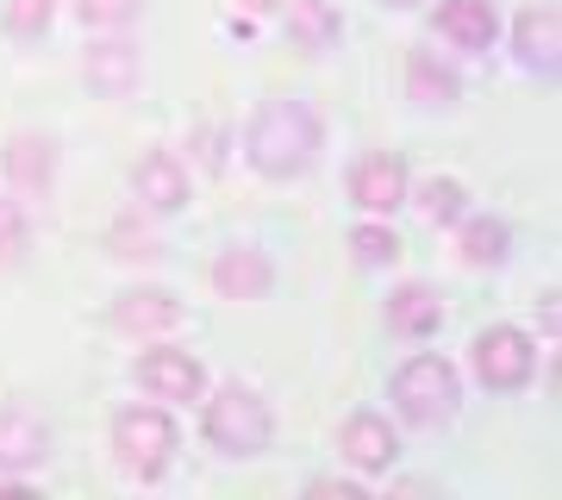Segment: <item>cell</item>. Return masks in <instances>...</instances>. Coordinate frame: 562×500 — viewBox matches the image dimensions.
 <instances>
[{
	"mask_svg": "<svg viewBox=\"0 0 562 500\" xmlns=\"http://www.w3.org/2000/svg\"><path fill=\"white\" fill-rule=\"evenodd\" d=\"M244 151H250V163H257L262 176H301L306 163H313V151H319V120H313V107H301V100H269L257 120H250V132H244Z\"/></svg>",
	"mask_w": 562,
	"mask_h": 500,
	"instance_id": "6da1fadb",
	"label": "cell"
},
{
	"mask_svg": "<svg viewBox=\"0 0 562 500\" xmlns=\"http://www.w3.org/2000/svg\"><path fill=\"white\" fill-rule=\"evenodd\" d=\"M269 407H262L250 388H225V395L206 400V438H213V451H225V457H257V451H269Z\"/></svg>",
	"mask_w": 562,
	"mask_h": 500,
	"instance_id": "7a4b0ae2",
	"label": "cell"
},
{
	"mask_svg": "<svg viewBox=\"0 0 562 500\" xmlns=\"http://www.w3.org/2000/svg\"><path fill=\"white\" fill-rule=\"evenodd\" d=\"M394 400H401V413L413 425H443L450 413H457V400H462L457 369H450L443 357L401 363V376H394Z\"/></svg>",
	"mask_w": 562,
	"mask_h": 500,
	"instance_id": "3957f363",
	"label": "cell"
},
{
	"mask_svg": "<svg viewBox=\"0 0 562 500\" xmlns=\"http://www.w3.org/2000/svg\"><path fill=\"white\" fill-rule=\"evenodd\" d=\"M113 451H120V463L132 476H162L169 457H176V425L157 407H125L113 420Z\"/></svg>",
	"mask_w": 562,
	"mask_h": 500,
	"instance_id": "277c9868",
	"label": "cell"
},
{
	"mask_svg": "<svg viewBox=\"0 0 562 500\" xmlns=\"http://www.w3.org/2000/svg\"><path fill=\"white\" fill-rule=\"evenodd\" d=\"M531 369H538V344L525 338V332H513V325H487L482 338H475V376H482L487 388L513 395V388L531 381Z\"/></svg>",
	"mask_w": 562,
	"mask_h": 500,
	"instance_id": "5b68a950",
	"label": "cell"
},
{
	"mask_svg": "<svg viewBox=\"0 0 562 500\" xmlns=\"http://www.w3.org/2000/svg\"><path fill=\"white\" fill-rule=\"evenodd\" d=\"M350 200H357L362 213H394L406 200V163L394 151H375V157L357 163V176H350Z\"/></svg>",
	"mask_w": 562,
	"mask_h": 500,
	"instance_id": "8992f818",
	"label": "cell"
},
{
	"mask_svg": "<svg viewBox=\"0 0 562 500\" xmlns=\"http://www.w3.org/2000/svg\"><path fill=\"white\" fill-rule=\"evenodd\" d=\"M138 381L157 400H194L206 388V369H201V357H188V351H144Z\"/></svg>",
	"mask_w": 562,
	"mask_h": 500,
	"instance_id": "52a82bcc",
	"label": "cell"
},
{
	"mask_svg": "<svg viewBox=\"0 0 562 500\" xmlns=\"http://www.w3.org/2000/svg\"><path fill=\"white\" fill-rule=\"evenodd\" d=\"M132 188H138V200L150 207V213H176V207H188V169H181L169 151H150V157L132 163Z\"/></svg>",
	"mask_w": 562,
	"mask_h": 500,
	"instance_id": "ba28073f",
	"label": "cell"
},
{
	"mask_svg": "<svg viewBox=\"0 0 562 500\" xmlns=\"http://www.w3.org/2000/svg\"><path fill=\"white\" fill-rule=\"evenodd\" d=\"M269 257L262 251H250V244H232V251H220V263H213V288H220L225 300H262L269 295Z\"/></svg>",
	"mask_w": 562,
	"mask_h": 500,
	"instance_id": "9c48e42d",
	"label": "cell"
},
{
	"mask_svg": "<svg viewBox=\"0 0 562 500\" xmlns=\"http://www.w3.org/2000/svg\"><path fill=\"white\" fill-rule=\"evenodd\" d=\"M338 451L357 463V469H369V476L401 457V444H394L387 420H375V413H350V420H344V432H338Z\"/></svg>",
	"mask_w": 562,
	"mask_h": 500,
	"instance_id": "30bf717a",
	"label": "cell"
},
{
	"mask_svg": "<svg viewBox=\"0 0 562 500\" xmlns=\"http://www.w3.org/2000/svg\"><path fill=\"white\" fill-rule=\"evenodd\" d=\"M113 325L120 332H169V325H181V300L169 288H125L113 300Z\"/></svg>",
	"mask_w": 562,
	"mask_h": 500,
	"instance_id": "8fae6325",
	"label": "cell"
},
{
	"mask_svg": "<svg viewBox=\"0 0 562 500\" xmlns=\"http://www.w3.org/2000/svg\"><path fill=\"white\" fill-rule=\"evenodd\" d=\"M44 451H50V425L25 407H7L0 413V469H32V463H44Z\"/></svg>",
	"mask_w": 562,
	"mask_h": 500,
	"instance_id": "7c38bea8",
	"label": "cell"
},
{
	"mask_svg": "<svg viewBox=\"0 0 562 500\" xmlns=\"http://www.w3.org/2000/svg\"><path fill=\"white\" fill-rule=\"evenodd\" d=\"M513 38H519V57L531 63V69L557 76V51H562V20H557V7H531V13H519Z\"/></svg>",
	"mask_w": 562,
	"mask_h": 500,
	"instance_id": "4fadbf2b",
	"label": "cell"
},
{
	"mask_svg": "<svg viewBox=\"0 0 562 500\" xmlns=\"http://www.w3.org/2000/svg\"><path fill=\"white\" fill-rule=\"evenodd\" d=\"M81 69H88V88H101V95H125V88H138V51L120 44V38L88 44Z\"/></svg>",
	"mask_w": 562,
	"mask_h": 500,
	"instance_id": "5bb4252c",
	"label": "cell"
},
{
	"mask_svg": "<svg viewBox=\"0 0 562 500\" xmlns=\"http://www.w3.org/2000/svg\"><path fill=\"white\" fill-rule=\"evenodd\" d=\"M438 32L450 44H462V51H487V44H494V7H487V0H443Z\"/></svg>",
	"mask_w": 562,
	"mask_h": 500,
	"instance_id": "9a60e30c",
	"label": "cell"
},
{
	"mask_svg": "<svg viewBox=\"0 0 562 500\" xmlns=\"http://www.w3.org/2000/svg\"><path fill=\"white\" fill-rule=\"evenodd\" d=\"M387 325H394V332H406V338L438 332V325H443V300L431 295V288H419V281H406L401 295L387 300Z\"/></svg>",
	"mask_w": 562,
	"mask_h": 500,
	"instance_id": "2e32d148",
	"label": "cell"
},
{
	"mask_svg": "<svg viewBox=\"0 0 562 500\" xmlns=\"http://www.w3.org/2000/svg\"><path fill=\"white\" fill-rule=\"evenodd\" d=\"M50 163H57L50 138H32V132H20V138L7 144V176H13V188H25V195H38L44 181H50Z\"/></svg>",
	"mask_w": 562,
	"mask_h": 500,
	"instance_id": "e0dca14e",
	"label": "cell"
},
{
	"mask_svg": "<svg viewBox=\"0 0 562 500\" xmlns=\"http://www.w3.org/2000/svg\"><path fill=\"white\" fill-rule=\"evenodd\" d=\"M462 263H469V269H487V263H501L506 257V225L501 220H469L462 225Z\"/></svg>",
	"mask_w": 562,
	"mask_h": 500,
	"instance_id": "ac0fdd59",
	"label": "cell"
},
{
	"mask_svg": "<svg viewBox=\"0 0 562 500\" xmlns=\"http://www.w3.org/2000/svg\"><path fill=\"white\" fill-rule=\"evenodd\" d=\"M413 100L419 107H450L457 100V76L443 63H431V51H413Z\"/></svg>",
	"mask_w": 562,
	"mask_h": 500,
	"instance_id": "d6986e66",
	"label": "cell"
},
{
	"mask_svg": "<svg viewBox=\"0 0 562 500\" xmlns=\"http://www.w3.org/2000/svg\"><path fill=\"white\" fill-rule=\"evenodd\" d=\"M419 207H425V220H431V225H438V220H462V181L431 176L419 188Z\"/></svg>",
	"mask_w": 562,
	"mask_h": 500,
	"instance_id": "ffe728a7",
	"label": "cell"
},
{
	"mask_svg": "<svg viewBox=\"0 0 562 500\" xmlns=\"http://www.w3.org/2000/svg\"><path fill=\"white\" fill-rule=\"evenodd\" d=\"M350 251H357L362 263H394L401 257V238H394L387 225H357V232H350Z\"/></svg>",
	"mask_w": 562,
	"mask_h": 500,
	"instance_id": "44dd1931",
	"label": "cell"
},
{
	"mask_svg": "<svg viewBox=\"0 0 562 500\" xmlns=\"http://www.w3.org/2000/svg\"><path fill=\"white\" fill-rule=\"evenodd\" d=\"M50 7L57 0H7V32L13 38H38L44 25H50Z\"/></svg>",
	"mask_w": 562,
	"mask_h": 500,
	"instance_id": "7402d4cb",
	"label": "cell"
},
{
	"mask_svg": "<svg viewBox=\"0 0 562 500\" xmlns=\"http://www.w3.org/2000/svg\"><path fill=\"white\" fill-rule=\"evenodd\" d=\"M76 13L88 25H125L138 20V0H76Z\"/></svg>",
	"mask_w": 562,
	"mask_h": 500,
	"instance_id": "603a6c76",
	"label": "cell"
},
{
	"mask_svg": "<svg viewBox=\"0 0 562 500\" xmlns=\"http://www.w3.org/2000/svg\"><path fill=\"white\" fill-rule=\"evenodd\" d=\"M288 7L301 13V32H306V38H325V32H331V20H325V0H288Z\"/></svg>",
	"mask_w": 562,
	"mask_h": 500,
	"instance_id": "cb8c5ba5",
	"label": "cell"
},
{
	"mask_svg": "<svg viewBox=\"0 0 562 500\" xmlns=\"http://www.w3.org/2000/svg\"><path fill=\"white\" fill-rule=\"evenodd\" d=\"M13 251H20V220H13V213H0V263L13 257Z\"/></svg>",
	"mask_w": 562,
	"mask_h": 500,
	"instance_id": "d4e9b609",
	"label": "cell"
},
{
	"mask_svg": "<svg viewBox=\"0 0 562 500\" xmlns=\"http://www.w3.org/2000/svg\"><path fill=\"white\" fill-rule=\"evenodd\" d=\"M313 500H357L350 481H313Z\"/></svg>",
	"mask_w": 562,
	"mask_h": 500,
	"instance_id": "484cf974",
	"label": "cell"
},
{
	"mask_svg": "<svg viewBox=\"0 0 562 500\" xmlns=\"http://www.w3.org/2000/svg\"><path fill=\"white\" fill-rule=\"evenodd\" d=\"M244 13H257V20H269V13H281V7H288V0H238Z\"/></svg>",
	"mask_w": 562,
	"mask_h": 500,
	"instance_id": "4316f807",
	"label": "cell"
},
{
	"mask_svg": "<svg viewBox=\"0 0 562 500\" xmlns=\"http://www.w3.org/2000/svg\"><path fill=\"white\" fill-rule=\"evenodd\" d=\"M387 7H419V0H387Z\"/></svg>",
	"mask_w": 562,
	"mask_h": 500,
	"instance_id": "83f0119b",
	"label": "cell"
}]
</instances>
